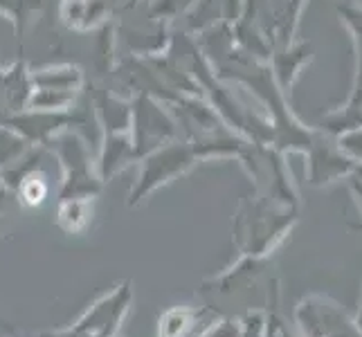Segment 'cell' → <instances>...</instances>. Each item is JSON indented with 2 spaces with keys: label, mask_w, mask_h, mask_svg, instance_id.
Listing matches in <instances>:
<instances>
[{
  "label": "cell",
  "mask_w": 362,
  "mask_h": 337,
  "mask_svg": "<svg viewBox=\"0 0 362 337\" xmlns=\"http://www.w3.org/2000/svg\"><path fill=\"white\" fill-rule=\"evenodd\" d=\"M133 304V283L122 281L117 288L99 297L74 324V331L86 337H115Z\"/></svg>",
  "instance_id": "6da1fadb"
},
{
  "label": "cell",
  "mask_w": 362,
  "mask_h": 337,
  "mask_svg": "<svg viewBox=\"0 0 362 337\" xmlns=\"http://www.w3.org/2000/svg\"><path fill=\"white\" fill-rule=\"evenodd\" d=\"M198 313L189 308H173L160 317V337H185L194 326Z\"/></svg>",
  "instance_id": "7a4b0ae2"
},
{
  "label": "cell",
  "mask_w": 362,
  "mask_h": 337,
  "mask_svg": "<svg viewBox=\"0 0 362 337\" xmlns=\"http://www.w3.org/2000/svg\"><path fill=\"white\" fill-rule=\"evenodd\" d=\"M83 209V203L79 198H66L64 207H61V216H59V223L64 225L68 232H79L83 230L86 225H88V214Z\"/></svg>",
  "instance_id": "3957f363"
},
{
  "label": "cell",
  "mask_w": 362,
  "mask_h": 337,
  "mask_svg": "<svg viewBox=\"0 0 362 337\" xmlns=\"http://www.w3.org/2000/svg\"><path fill=\"white\" fill-rule=\"evenodd\" d=\"M47 194V187L41 182V180H34V178H28L21 182V196L25 198V203L30 205H39Z\"/></svg>",
  "instance_id": "277c9868"
},
{
  "label": "cell",
  "mask_w": 362,
  "mask_h": 337,
  "mask_svg": "<svg viewBox=\"0 0 362 337\" xmlns=\"http://www.w3.org/2000/svg\"><path fill=\"white\" fill-rule=\"evenodd\" d=\"M203 337H236V329L230 321H221L218 326H214L209 333H205Z\"/></svg>",
  "instance_id": "5b68a950"
}]
</instances>
